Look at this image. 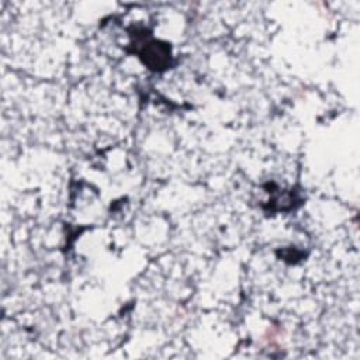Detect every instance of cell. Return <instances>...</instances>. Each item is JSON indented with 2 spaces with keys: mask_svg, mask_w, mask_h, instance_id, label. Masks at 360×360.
<instances>
[{
  "mask_svg": "<svg viewBox=\"0 0 360 360\" xmlns=\"http://www.w3.org/2000/svg\"><path fill=\"white\" fill-rule=\"evenodd\" d=\"M128 31L131 41L127 52L138 56L150 72L162 73L173 66L174 60L169 42L153 38L145 27H132Z\"/></svg>",
  "mask_w": 360,
  "mask_h": 360,
  "instance_id": "obj_1",
  "label": "cell"
},
{
  "mask_svg": "<svg viewBox=\"0 0 360 360\" xmlns=\"http://www.w3.org/2000/svg\"><path fill=\"white\" fill-rule=\"evenodd\" d=\"M267 193L270 194V198L266 202V205H263L266 212L291 211V210H295L302 201L301 197L297 193H294L292 190L284 191V190H280L278 187H276V191H267Z\"/></svg>",
  "mask_w": 360,
  "mask_h": 360,
  "instance_id": "obj_2",
  "label": "cell"
}]
</instances>
